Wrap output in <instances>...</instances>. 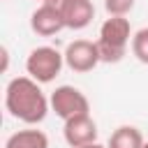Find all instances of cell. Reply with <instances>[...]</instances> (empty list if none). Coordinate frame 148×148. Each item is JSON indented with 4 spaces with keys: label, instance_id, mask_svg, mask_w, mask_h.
I'll list each match as a JSON object with an SVG mask.
<instances>
[{
    "label": "cell",
    "instance_id": "obj_1",
    "mask_svg": "<svg viewBox=\"0 0 148 148\" xmlns=\"http://www.w3.org/2000/svg\"><path fill=\"white\" fill-rule=\"evenodd\" d=\"M5 109L9 111L12 118H16L25 125H37L46 118L51 102L42 92V88L35 79L16 76L5 88Z\"/></svg>",
    "mask_w": 148,
    "mask_h": 148
},
{
    "label": "cell",
    "instance_id": "obj_2",
    "mask_svg": "<svg viewBox=\"0 0 148 148\" xmlns=\"http://www.w3.org/2000/svg\"><path fill=\"white\" fill-rule=\"evenodd\" d=\"M99 49V60L102 62H120L127 53V44L132 42V25L130 18L125 16H109L102 28L99 37L95 39Z\"/></svg>",
    "mask_w": 148,
    "mask_h": 148
},
{
    "label": "cell",
    "instance_id": "obj_3",
    "mask_svg": "<svg viewBox=\"0 0 148 148\" xmlns=\"http://www.w3.org/2000/svg\"><path fill=\"white\" fill-rule=\"evenodd\" d=\"M65 65V56L53 46H37L25 60V72L37 83H51Z\"/></svg>",
    "mask_w": 148,
    "mask_h": 148
},
{
    "label": "cell",
    "instance_id": "obj_4",
    "mask_svg": "<svg viewBox=\"0 0 148 148\" xmlns=\"http://www.w3.org/2000/svg\"><path fill=\"white\" fill-rule=\"evenodd\" d=\"M49 102H51V111L58 118H62L65 123L72 120V118H79V116H88L90 113L88 97L79 88H74V86H58L51 92Z\"/></svg>",
    "mask_w": 148,
    "mask_h": 148
},
{
    "label": "cell",
    "instance_id": "obj_5",
    "mask_svg": "<svg viewBox=\"0 0 148 148\" xmlns=\"http://www.w3.org/2000/svg\"><path fill=\"white\" fill-rule=\"evenodd\" d=\"M62 56H65V65L72 72H79V74L92 72L102 62L97 42H90V39H74V42H69Z\"/></svg>",
    "mask_w": 148,
    "mask_h": 148
},
{
    "label": "cell",
    "instance_id": "obj_6",
    "mask_svg": "<svg viewBox=\"0 0 148 148\" xmlns=\"http://www.w3.org/2000/svg\"><path fill=\"white\" fill-rule=\"evenodd\" d=\"M62 136H65L67 146H72V148H83V146L97 141V123L90 118V113H88V116L72 118V120L65 123Z\"/></svg>",
    "mask_w": 148,
    "mask_h": 148
},
{
    "label": "cell",
    "instance_id": "obj_7",
    "mask_svg": "<svg viewBox=\"0 0 148 148\" xmlns=\"http://www.w3.org/2000/svg\"><path fill=\"white\" fill-rule=\"evenodd\" d=\"M30 28H32V32L39 35V37H53V35H58V32L65 28V21H62V14H60L56 7L42 2V5L30 14Z\"/></svg>",
    "mask_w": 148,
    "mask_h": 148
},
{
    "label": "cell",
    "instance_id": "obj_8",
    "mask_svg": "<svg viewBox=\"0 0 148 148\" xmlns=\"http://www.w3.org/2000/svg\"><path fill=\"white\" fill-rule=\"evenodd\" d=\"M95 18V5L92 0H67L62 7V21L69 30H83Z\"/></svg>",
    "mask_w": 148,
    "mask_h": 148
},
{
    "label": "cell",
    "instance_id": "obj_9",
    "mask_svg": "<svg viewBox=\"0 0 148 148\" xmlns=\"http://www.w3.org/2000/svg\"><path fill=\"white\" fill-rule=\"evenodd\" d=\"M5 148H49V136L35 127L18 130V132L7 136Z\"/></svg>",
    "mask_w": 148,
    "mask_h": 148
},
{
    "label": "cell",
    "instance_id": "obj_10",
    "mask_svg": "<svg viewBox=\"0 0 148 148\" xmlns=\"http://www.w3.org/2000/svg\"><path fill=\"white\" fill-rule=\"evenodd\" d=\"M143 134L132 125H120L111 132L106 148H143Z\"/></svg>",
    "mask_w": 148,
    "mask_h": 148
},
{
    "label": "cell",
    "instance_id": "obj_11",
    "mask_svg": "<svg viewBox=\"0 0 148 148\" xmlns=\"http://www.w3.org/2000/svg\"><path fill=\"white\" fill-rule=\"evenodd\" d=\"M132 53H134V58L139 60V62H143V65H148V28H141V30H136L134 35H132Z\"/></svg>",
    "mask_w": 148,
    "mask_h": 148
},
{
    "label": "cell",
    "instance_id": "obj_12",
    "mask_svg": "<svg viewBox=\"0 0 148 148\" xmlns=\"http://www.w3.org/2000/svg\"><path fill=\"white\" fill-rule=\"evenodd\" d=\"M136 0H104V9L109 16H127L134 9Z\"/></svg>",
    "mask_w": 148,
    "mask_h": 148
},
{
    "label": "cell",
    "instance_id": "obj_13",
    "mask_svg": "<svg viewBox=\"0 0 148 148\" xmlns=\"http://www.w3.org/2000/svg\"><path fill=\"white\" fill-rule=\"evenodd\" d=\"M0 53H2V72H7V67H9V51H7V46H2Z\"/></svg>",
    "mask_w": 148,
    "mask_h": 148
},
{
    "label": "cell",
    "instance_id": "obj_14",
    "mask_svg": "<svg viewBox=\"0 0 148 148\" xmlns=\"http://www.w3.org/2000/svg\"><path fill=\"white\" fill-rule=\"evenodd\" d=\"M83 148H106V146H102V143L95 141V143H88V146H83Z\"/></svg>",
    "mask_w": 148,
    "mask_h": 148
},
{
    "label": "cell",
    "instance_id": "obj_15",
    "mask_svg": "<svg viewBox=\"0 0 148 148\" xmlns=\"http://www.w3.org/2000/svg\"><path fill=\"white\" fill-rule=\"evenodd\" d=\"M143 148H148V141H146V143H143Z\"/></svg>",
    "mask_w": 148,
    "mask_h": 148
},
{
    "label": "cell",
    "instance_id": "obj_16",
    "mask_svg": "<svg viewBox=\"0 0 148 148\" xmlns=\"http://www.w3.org/2000/svg\"><path fill=\"white\" fill-rule=\"evenodd\" d=\"M42 2H46V0H42Z\"/></svg>",
    "mask_w": 148,
    "mask_h": 148
}]
</instances>
